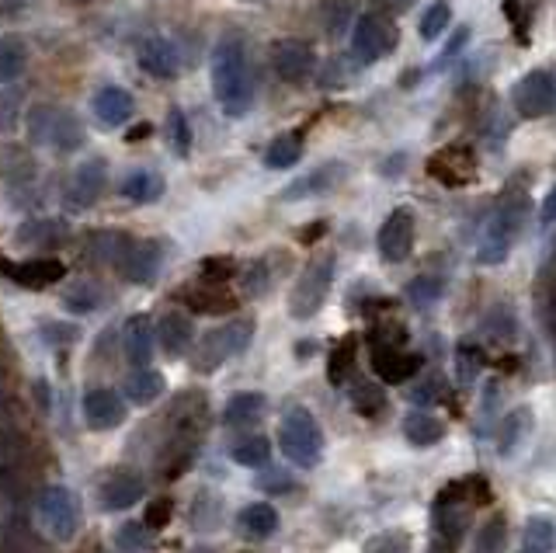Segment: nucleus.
<instances>
[{
    "instance_id": "ea45409f",
    "label": "nucleus",
    "mask_w": 556,
    "mask_h": 553,
    "mask_svg": "<svg viewBox=\"0 0 556 553\" xmlns=\"http://www.w3.org/2000/svg\"><path fill=\"white\" fill-rule=\"evenodd\" d=\"M351 404H355L358 414H369L372 418V414H379L386 407V397L376 383H358V387L351 390Z\"/></svg>"
},
{
    "instance_id": "6e6d98bb",
    "label": "nucleus",
    "mask_w": 556,
    "mask_h": 553,
    "mask_svg": "<svg viewBox=\"0 0 556 553\" xmlns=\"http://www.w3.org/2000/svg\"><path fill=\"white\" fill-rule=\"evenodd\" d=\"M258 484L261 487H282V491H289V487H292L289 477H282V474H268V477H261Z\"/></svg>"
},
{
    "instance_id": "39448f33",
    "label": "nucleus",
    "mask_w": 556,
    "mask_h": 553,
    "mask_svg": "<svg viewBox=\"0 0 556 553\" xmlns=\"http://www.w3.org/2000/svg\"><path fill=\"white\" fill-rule=\"evenodd\" d=\"M397 46V28L386 14L369 11L355 21V32H351V60L369 67V63L383 60L386 53H393Z\"/></svg>"
},
{
    "instance_id": "4be33fe9",
    "label": "nucleus",
    "mask_w": 556,
    "mask_h": 553,
    "mask_svg": "<svg viewBox=\"0 0 556 553\" xmlns=\"http://www.w3.org/2000/svg\"><path fill=\"white\" fill-rule=\"evenodd\" d=\"M84 143H87L84 122H80L73 112H67V108H60V115H56L53 129H49L46 147H53V154H60V157H70V154H77Z\"/></svg>"
},
{
    "instance_id": "c85d7f7f",
    "label": "nucleus",
    "mask_w": 556,
    "mask_h": 553,
    "mask_svg": "<svg viewBox=\"0 0 556 553\" xmlns=\"http://www.w3.org/2000/svg\"><path fill=\"white\" fill-rule=\"evenodd\" d=\"M404 435L414 442V446H435V442L445 435V428H442V421L431 418L428 411H411L404 418Z\"/></svg>"
},
{
    "instance_id": "8fccbe9b",
    "label": "nucleus",
    "mask_w": 556,
    "mask_h": 553,
    "mask_svg": "<svg viewBox=\"0 0 556 553\" xmlns=\"http://www.w3.org/2000/svg\"><path fill=\"white\" fill-rule=\"evenodd\" d=\"M202 275H206V279H212V275H216V282H223V279H230L233 275V261L230 258H219V261H206V265H202Z\"/></svg>"
},
{
    "instance_id": "052dcab7",
    "label": "nucleus",
    "mask_w": 556,
    "mask_h": 553,
    "mask_svg": "<svg viewBox=\"0 0 556 553\" xmlns=\"http://www.w3.org/2000/svg\"><path fill=\"white\" fill-rule=\"evenodd\" d=\"M195 553H209V550H195Z\"/></svg>"
},
{
    "instance_id": "9b49d317",
    "label": "nucleus",
    "mask_w": 556,
    "mask_h": 553,
    "mask_svg": "<svg viewBox=\"0 0 556 553\" xmlns=\"http://www.w3.org/2000/svg\"><path fill=\"white\" fill-rule=\"evenodd\" d=\"M411 251H414V213L411 209H393L383 227H379V254L390 265H400V261L411 258Z\"/></svg>"
},
{
    "instance_id": "20e7f679",
    "label": "nucleus",
    "mask_w": 556,
    "mask_h": 553,
    "mask_svg": "<svg viewBox=\"0 0 556 553\" xmlns=\"http://www.w3.org/2000/svg\"><path fill=\"white\" fill-rule=\"evenodd\" d=\"M331 282H334V254H320V258H313L310 265L303 268L299 282L292 286L289 314L296 320H310L320 307H324L327 293H331Z\"/></svg>"
},
{
    "instance_id": "2eb2a0df",
    "label": "nucleus",
    "mask_w": 556,
    "mask_h": 553,
    "mask_svg": "<svg viewBox=\"0 0 556 553\" xmlns=\"http://www.w3.org/2000/svg\"><path fill=\"white\" fill-rule=\"evenodd\" d=\"M160 261H164V251H160L157 240H129L126 251H122V258H119L122 279L143 286V282H150L153 275L160 272Z\"/></svg>"
},
{
    "instance_id": "5701e85b",
    "label": "nucleus",
    "mask_w": 556,
    "mask_h": 553,
    "mask_svg": "<svg viewBox=\"0 0 556 553\" xmlns=\"http://www.w3.org/2000/svg\"><path fill=\"white\" fill-rule=\"evenodd\" d=\"M139 498H143V480L133 474H115L101 487V508L105 512H126Z\"/></svg>"
},
{
    "instance_id": "f8f14e48",
    "label": "nucleus",
    "mask_w": 556,
    "mask_h": 553,
    "mask_svg": "<svg viewBox=\"0 0 556 553\" xmlns=\"http://www.w3.org/2000/svg\"><path fill=\"white\" fill-rule=\"evenodd\" d=\"M428 174L449 188L470 185L473 174H477V157H473L470 147H459V143L456 147H442L428 160Z\"/></svg>"
},
{
    "instance_id": "f3484780",
    "label": "nucleus",
    "mask_w": 556,
    "mask_h": 553,
    "mask_svg": "<svg viewBox=\"0 0 556 553\" xmlns=\"http://www.w3.org/2000/svg\"><path fill=\"white\" fill-rule=\"evenodd\" d=\"M345 181V164L341 160H331V164H320L317 171L303 174L299 181H292L289 188L278 192V202H296V199H310V195H324L331 192L334 185Z\"/></svg>"
},
{
    "instance_id": "9d476101",
    "label": "nucleus",
    "mask_w": 556,
    "mask_h": 553,
    "mask_svg": "<svg viewBox=\"0 0 556 553\" xmlns=\"http://www.w3.org/2000/svg\"><path fill=\"white\" fill-rule=\"evenodd\" d=\"M518 227H522V206H504L501 213L490 220L484 244H480V251H477L480 265H497V261L508 258L511 240H515Z\"/></svg>"
},
{
    "instance_id": "c756f323",
    "label": "nucleus",
    "mask_w": 556,
    "mask_h": 553,
    "mask_svg": "<svg viewBox=\"0 0 556 553\" xmlns=\"http://www.w3.org/2000/svg\"><path fill=\"white\" fill-rule=\"evenodd\" d=\"M240 529L258 536V540H265V536H272L278 529V512L272 505H265V501H254V505H247L244 512H240Z\"/></svg>"
},
{
    "instance_id": "412c9836",
    "label": "nucleus",
    "mask_w": 556,
    "mask_h": 553,
    "mask_svg": "<svg viewBox=\"0 0 556 553\" xmlns=\"http://www.w3.org/2000/svg\"><path fill=\"white\" fill-rule=\"evenodd\" d=\"M167 181L164 174L150 171V167H133V171L122 178L119 185V195L126 202H136V206H146V202H157L160 195H164Z\"/></svg>"
},
{
    "instance_id": "393cba45",
    "label": "nucleus",
    "mask_w": 556,
    "mask_h": 553,
    "mask_svg": "<svg viewBox=\"0 0 556 553\" xmlns=\"http://www.w3.org/2000/svg\"><path fill=\"white\" fill-rule=\"evenodd\" d=\"M126 359L133 362V369H150L153 359V327L143 314L133 317L126 324Z\"/></svg>"
},
{
    "instance_id": "c03bdc74",
    "label": "nucleus",
    "mask_w": 556,
    "mask_h": 553,
    "mask_svg": "<svg viewBox=\"0 0 556 553\" xmlns=\"http://www.w3.org/2000/svg\"><path fill=\"white\" fill-rule=\"evenodd\" d=\"M407 550H411V536L400 533V529L376 536V540H372L369 547H365V553H407Z\"/></svg>"
},
{
    "instance_id": "de8ad7c7",
    "label": "nucleus",
    "mask_w": 556,
    "mask_h": 553,
    "mask_svg": "<svg viewBox=\"0 0 556 553\" xmlns=\"http://www.w3.org/2000/svg\"><path fill=\"white\" fill-rule=\"evenodd\" d=\"M518 4H522V0H504V14H508L511 18V25H515V32H518V42H529V25H525V14L518 11Z\"/></svg>"
},
{
    "instance_id": "a878e982",
    "label": "nucleus",
    "mask_w": 556,
    "mask_h": 553,
    "mask_svg": "<svg viewBox=\"0 0 556 553\" xmlns=\"http://www.w3.org/2000/svg\"><path fill=\"white\" fill-rule=\"evenodd\" d=\"M28 67V46L21 35H4L0 39V84H14Z\"/></svg>"
},
{
    "instance_id": "473e14b6",
    "label": "nucleus",
    "mask_w": 556,
    "mask_h": 553,
    "mask_svg": "<svg viewBox=\"0 0 556 553\" xmlns=\"http://www.w3.org/2000/svg\"><path fill=\"white\" fill-rule=\"evenodd\" d=\"M532 428V418L525 407H518V411L504 414V425H501V453L511 456L518 449V442L525 439V432Z\"/></svg>"
},
{
    "instance_id": "423d86ee",
    "label": "nucleus",
    "mask_w": 556,
    "mask_h": 553,
    "mask_svg": "<svg viewBox=\"0 0 556 553\" xmlns=\"http://www.w3.org/2000/svg\"><path fill=\"white\" fill-rule=\"evenodd\" d=\"M511 101H515L522 119H546V115H553L556 112V74L546 67L529 70V74L515 84Z\"/></svg>"
},
{
    "instance_id": "c9c22d12",
    "label": "nucleus",
    "mask_w": 556,
    "mask_h": 553,
    "mask_svg": "<svg viewBox=\"0 0 556 553\" xmlns=\"http://www.w3.org/2000/svg\"><path fill=\"white\" fill-rule=\"evenodd\" d=\"M320 18H324V32L338 39V35L348 32L351 18H355V0H327Z\"/></svg>"
},
{
    "instance_id": "13d9d810",
    "label": "nucleus",
    "mask_w": 556,
    "mask_h": 553,
    "mask_svg": "<svg viewBox=\"0 0 556 553\" xmlns=\"http://www.w3.org/2000/svg\"><path fill=\"white\" fill-rule=\"evenodd\" d=\"M556 220V188L550 192V199H546V209H543V223H553Z\"/></svg>"
},
{
    "instance_id": "f704fd0d",
    "label": "nucleus",
    "mask_w": 556,
    "mask_h": 553,
    "mask_svg": "<svg viewBox=\"0 0 556 553\" xmlns=\"http://www.w3.org/2000/svg\"><path fill=\"white\" fill-rule=\"evenodd\" d=\"M525 547H532L536 553H553L556 550V522L546 519V515H536L525 526Z\"/></svg>"
},
{
    "instance_id": "bb28decb",
    "label": "nucleus",
    "mask_w": 556,
    "mask_h": 553,
    "mask_svg": "<svg viewBox=\"0 0 556 553\" xmlns=\"http://www.w3.org/2000/svg\"><path fill=\"white\" fill-rule=\"evenodd\" d=\"M299 157H303V136H299V133H282V136H275V140L268 143L265 167H272V171H289V167L299 164Z\"/></svg>"
},
{
    "instance_id": "2f4dec72",
    "label": "nucleus",
    "mask_w": 556,
    "mask_h": 553,
    "mask_svg": "<svg viewBox=\"0 0 556 553\" xmlns=\"http://www.w3.org/2000/svg\"><path fill=\"white\" fill-rule=\"evenodd\" d=\"M160 394H164V376H160V373H153V369H139V373L129 376L126 397L133 400L136 407L153 404V400H157Z\"/></svg>"
},
{
    "instance_id": "603ef678",
    "label": "nucleus",
    "mask_w": 556,
    "mask_h": 553,
    "mask_svg": "<svg viewBox=\"0 0 556 553\" xmlns=\"http://www.w3.org/2000/svg\"><path fill=\"white\" fill-rule=\"evenodd\" d=\"M466 42H470V28L463 25V28H456V35H452V42H449V46L442 49V56H438V63H449L452 56H456L459 49L466 46Z\"/></svg>"
},
{
    "instance_id": "4468645a",
    "label": "nucleus",
    "mask_w": 556,
    "mask_h": 553,
    "mask_svg": "<svg viewBox=\"0 0 556 553\" xmlns=\"http://www.w3.org/2000/svg\"><path fill=\"white\" fill-rule=\"evenodd\" d=\"M133 108H136L133 94L119 84L98 87L91 98V112H94V119H98L101 129H122L129 119H133Z\"/></svg>"
},
{
    "instance_id": "3c124183",
    "label": "nucleus",
    "mask_w": 556,
    "mask_h": 553,
    "mask_svg": "<svg viewBox=\"0 0 556 553\" xmlns=\"http://www.w3.org/2000/svg\"><path fill=\"white\" fill-rule=\"evenodd\" d=\"M167 519H171V501H160V505H153L150 512H146V529H160L167 526Z\"/></svg>"
},
{
    "instance_id": "49530a36",
    "label": "nucleus",
    "mask_w": 556,
    "mask_h": 553,
    "mask_svg": "<svg viewBox=\"0 0 556 553\" xmlns=\"http://www.w3.org/2000/svg\"><path fill=\"white\" fill-rule=\"evenodd\" d=\"M63 307H67V310H77V314H87V310L98 307V296H94L91 286H77L73 293L63 296Z\"/></svg>"
},
{
    "instance_id": "aec40b11",
    "label": "nucleus",
    "mask_w": 556,
    "mask_h": 553,
    "mask_svg": "<svg viewBox=\"0 0 556 553\" xmlns=\"http://www.w3.org/2000/svg\"><path fill=\"white\" fill-rule=\"evenodd\" d=\"M35 154L21 143H0V178L7 185H32L35 181Z\"/></svg>"
},
{
    "instance_id": "5fc2aeb1",
    "label": "nucleus",
    "mask_w": 556,
    "mask_h": 553,
    "mask_svg": "<svg viewBox=\"0 0 556 553\" xmlns=\"http://www.w3.org/2000/svg\"><path fill=\"white\" fill-rule=\"evenodd\" d=\"M32 0H0V18H18Z\"/></svg>"
},
{
    "instance_id": "79ce46f5",
    "label": "nucleus",
    "mask_w": 556,
    "mask_h": 553,
    "mask_svg": "<svg viewBox=\"0 0 556 553\" xmlns=\"http://www.w3.org/2000/svg\"><path fill=\"white\" fill-rule=\"evenodd\" d=\"M407 296H411L414 307H431V303L442 296V282L431 279V275H421V279H414L411 286H407Z\"/></svg>"
},
{
    "instance_id": "a211bd4d",
    "label": "nucleus",
    "mask_w": 556,
    "mask_h": 553,
    "mask_svg": "<svg viewBox=\"0 0 556 553\" xmlns=\"http://www.w3.org/2000/svg\"><path fill=\"white\" fill-rule=\"evenodd\" d=\"M0 268H4V275H11V279L21 282L25 289H46L67 275L63 261H56V258H35V261H25V265H7V261L0 258Z\"/></svg>"
},
{
    "instance_id": "b1692460",
    "label": "nucleus",
    "mask_w": 556,
    "mask_h": 553,
    "mask_svg": "<svg viewBox=\"0 0 556 553\" xmlns=\"http://www.w3.org/2000/svg\"><path fill=\"white\" fill-rule=\"evenodd\" d=\"M153 341H160L167 355H181L192 345V320L185 314H164L153 327Z\"/></svg>"
},
{
    "instance_id": "bf43d9fd",
    "label": "nucleus",
    "mask_w": 556,
    "mask_h": 553,
    "mask_svg": "<svg viewBox=\"0 0 556 553\" xmlns=\"http://www.w3.org/2000/svg\"><path fill=\"white\" fill-rule=\"evenodd\" d=\"M522 553H536V550H532V547H522Z\"/></svg>"
},
{
    "instance_id": "cd10ccee",
    "label": "nucleus",
    "mask_w": 556,
    "mask_h": 553,
    "mask_svg": "<svg viewBox=\"0 0 556 553\" xmlns=\"http://www.w3.org/2000/svg\"><path fill=\"white\" fill-rule=\"evenodd\" d=\"M261 411H265V397L261 394H233L223 407V421L230 428H247L261 418Z\"/></svg>"
},
{
    "instance_id": "4c0bfd02",
    "label": "nucleus",
    "mask_w": 556,
    "mask_h": 553,
    "mask_svg": "<svg viewBox=\"0 0 556 553\" xmlns=\"http://www.w3.org/2000/svg\"><path fill=\"white\" fill-rule=\"evenodd\" d=\"M21 91L18 87H4L0 91V133H14L21 126Z\"/></svg>"
},
{
    "instance_id": "58836bf2",
    "label": "nucleus",
    "mask_w": 556,
    "mask_h": 553,
    "mask_svg": "<svg viewBox=\"0 0 556 553\" xmlns=\"http://www.w3.org/2000/svg\"><path fill=\"white\" fill-rule=\"evenodd\" d=\"M351 369H355V338H345L338 348H334V355H331V383H334V387L348 383Z\"/></svg>"
},
{
    "instance_id": "a19ab883",
    "label": "nucleus",
    "mask_w": 556,
    "mask_h": 553,
    "mask_svg": "<svg viewBox=\"0 0 556 553\" xmlns=\"http://www.w3.org/2000/svg\"><path fill=\"white\" fill-rule=\"evenodd\" d=\"M504 536H508V526H504V519L484 522V526L477 529V547H473V553H501Z\"/></svg>"
},
{
    "instance_id": "ddd939ff",
    "label": "nucleus",
    "mask_w": 556,
    "mask_h": 553,
    "mask_svg": "<svg viewBox=\"0 0 556 553\" xmlns=\"http://www.w3.org/2000/svg\"><path fill=\"white\" fill-rule=\"evenodd\" d=\"M136 60L143 67V74L157 80H174L181 74V53L174 46V39H167V35H150V39L139 42Z\"/></svg>"
},
{
    "instance_id": "6ab92c4d",
    "label": "nucleus",
    "mask_w": 556,
    "mask_h": 553,
    "mask_svg": "<svg viewBox=\"0 0 556 553\" xmlns=\"http://www.w3.org/2000/svg\"><path fill=\"white\" fill-rule=\"evenodd\" d=\"M84 418H87V425H91L94 432H105V428L122 425V418H126V407H122V400H119L115 390L98 387V390H91V394L84 397Z\"/></svg>"
},
{
    "instance_id": "1a4fd4ad",
    "label": "nucleus",
    "mask_w": 556,
    "mask_h": 553,
    "mask_svg": "<svg viewBox=\"0 0 556 553\" xmlns=\"http://www.w3.org/2000/svg\"><path fill=\"white\" fill-rule=\"evenodd\" d=\"M272 70L285 84H303L317 70V53L303 39H278L272 46Z\"/></svg>"
},
{
    "instance_id": "f257e3e1",
    "label": "nucleus",
    "mask_w": 556,
    "mask_h": 553,
    "mask_svg": "<svg viewBox=\"0 0 556 553\" xmlns=\"http://www.w3.org/2000/svg\"><path fill=\"white\" fill-rule=\"evenodd\" d=\"M212 94H216L219 108L230 119H240L244 112H251L254 98H258L251 56H247L244 42L237 35H226L212 49Z\"/></svg>"
},
{
    "instance_id": "e433bc0d",
    "label": "nucleus",
    "mask_w": 556,
    "mask_h": 553,
    "mask_svg": "<svg viewBox=\"0 0 556 553\" xmlns=\"http://www.w3.org/2000/svg\"><path fill=\"white\" fill-rule=\"evenodd\" d=\"M449 21H452V7L445 4V0H435V4H431L428 11L421 14V25H417V32H421L424 42H435L438 35L449 28Z\"/></svg>"
},
{
    "instance_id": "37998d69",
    "label": "nucleus",
    "mask_w": 556,
    "mask_h": 553,
    "mask_svg": "<svg viewBox=\"0 0 556 553\" xmlns=\"http://www.w3.org/2000/svg\"><path fill=\"white\" fill-rule=\"evenodd\" d=\"M268 265L265 261H254V265L244 268V275H240V289H244V296H261L268 289Z\"/></svg>"
},
{
    "instance_id": "7c9ffc66",
    "label": "nucleus",
    "mask_w": 556,
    "mask_h": 553,
    "mask_svg": "<svg viewBox=\"0 0 556 553\" xmlns=\"http://www.w3.org/2000/svg\"><path fill=\"white\" fill-rule=\"evenodd\" d=\"M230 456H233V463H240V467L258 470L272 460V442H268L265 435H244V439L230 449Z\"/></svg>"
},
{
    "instance_id": "a18cd8bd",
    "label": "nucleus",
    "mask_w": 556,
    "mask_h": 553,
    "mask_svg": "<svg viewBox=\"0 0 556 553\" xmlns=\"http://www.w3.org/2000/svg\"><path fill=\"white\" fill-rule=\"evenodd\" d=\"M146 536H150V529H146L143 522H129V526L119 529V547L126 553H139V550L150 547V543H146Z\"/></svg>"
},
{
    "instance_id": "4d7b16f0",
    "label": "nucleus",
    "mask_w": 556,
    "mask_h": 553,
    "mask_svg": "<svg viewBox=\"0 0 556 553\" xmlns=\"http://www.w3.org/2000/svg\"><path fill=\"white\" fill-rule=\"evenodd\" d=\"M400 167H404V154H397V157L386 160V164H383V174H386V178H397Z\"/></svg>"
},
{
    "instance_id": "864d4df0",
    "label": "nucleus",
    "mask_w": 556,
    "mask_h": 553,
    "mask_svg": "<svg viewBox=\"0 0 556 553\" xmlns=\"http://www.w3.org/2000/svg\"><path fill=\"white\" fill-rule=\"evenodd\" d=\"M372 7H379L383 14H404L414 7V0H372Z\"/></svg>"
},
{
    "instance_id": "f03ea898",
    "label": "nucleus",
    "mask_w": 556,
    "mask_h": 553,
    "mask_svg": "<svg viewBox=\"0 0 556 553\" xmlns=\"http://www.w3.org/2000/svg\"><path fill=\"white\" fill-rule=\"evenodd\" d=\"M278 446H282L285 460L296 467H317L324 456V432H320L317 418L306 407H292L278 425Z\"/></svg>"
},
{
    "instance_id": "0eeeda50",
    "label": "nucleus",
    "mask_w": 556,
    "mask_h": 553,
    "mask_svg": "<svg viewBox=\"0 0 556 553\" xmlns=\"http://www.w3.org/2000/svg\"><path fill=\"white\" fill-rule=\"evenodd\" d=\"M39 515L46 522V529L56 540H73L80 529V501L73 498L70 487H46L39 498Z\"/></svg>"
},
{
    "instance_id": "72a5a7b5",
    "label": "nucleus",
    "mask_w": 556,
    "mask_h": 553,
    "mask_svg": "<svg viewBox=\"0 0 556 553\" xmlns=\"http://www.w3.org/2000/svg\"><path fill=\"white\" fill-rule=\"evenodd\" d=\"M167 136H171V150L174 157H188L192 154V122L181 108H171L167 112Z\"/></svg>"
},
{
    "instance_id": "dca6fc26",
    "label": "nucleus",
    "mask_w": 556,
    "mask_h": 553,
    "mask_svg": "<svg viewBox=\"0 0 556 553\" xmlns=\"http://www.w3.org/2000/svg\"><path fill=\"white\" fill-rule=\"evenodd\" d=\"M372 369L386 383H407L421 369V355L404 352V345H372Z\"/></svg>"
},
{
    "instance_id": "7ed1b4c3",
    "label": "nucleus",
    "mask_w": 556,
    "mask_h": 553,
    "mask_svg": "<svg viewBox=\"0 0 556 553\" xmlns=\"http://www.w3.org/2000/svg\"><path fill=\"white\" fill-rule=\"evenodd\" d=\"M251 341H254V317H237V320H230V324L212 327L206 338L199 341V348H195V369H199V373H212V369H219L226 359L244 352Z\"/></svg>"
},
{
    "instance_id": "09e8293b",
    "label": "nucleus",
    "mask_w": 556,
    "mask_h": 553,
    "mask_svg": "<svg viewBox=\"0 0 556 553\" xmlns=\"http://www.w3.org/2000/svg\"><path fill=\"white\" fill-rule=\"evenodd\" d=\"M477 369H480V355H473V348L463 345L459 348V376H463V380H473Z\"/></svg>"
},
{
    "instance_id": "6e6552de",
    "label": "nucleus",
    "mask_w": 556,
    "mask_h": 553,
    "mask_svg": "<svg viewBox=\"0 0 556 553\" xmlns=\"http://www.w3.org/2000/svg\"><path fill=\"white\" fill-rule=\"evenodd\" d=\"M105 185H108V164L105 160L101 157L84 160V164H80L77 171L67 178V185H63V206L84 213V209H91L94 202L101 199Z\"/></svg>"
}]
</instances>
